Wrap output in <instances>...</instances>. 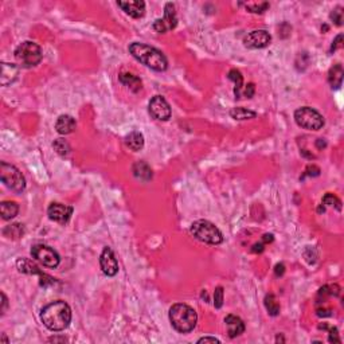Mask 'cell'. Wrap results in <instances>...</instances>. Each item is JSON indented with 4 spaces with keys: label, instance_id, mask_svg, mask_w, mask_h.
I'll list each match as a JSON object with an SVG mask.
<instances>
[{
    "label": "cell",
    "instance_id": "cell-1",
    "mask_svg": "<svg viewBox=\"0 0 344 344\" xmlns=\"http://www.w3.org/2000/svg\"><path fill=\"white\" fill-rule=\"evenodd\" d=\"M41 320L50 331H64L71 321V309L68 302L57 300L47 304L41 312Z\"/></svg>",
    "mask_w": 344,
    "mask_h": 344
},
{
    "label": "cell",
    "instance_id": "cell-2",
    "mask_svg": "<svg viewBox=\"0 0 344 344\" xmlns=\"http://www.w3.org/2000/svg\"><path fill=\"white\" fill-rule=\"evenodd\" d=\"M129 53L132 54L133 58L155 71H164L168 68V61L164 54L152 46L135 42L129 46Z\"/></svg>",
    "mask_w": 344,
    "mask_h": 344
},
{
    "label": "cell",
    "instance_id": "cell-3",
    "mask_svg": "<svg viewBox=\"0 0 344 344\" xmlns=\"http://www.w3.org/2000/svg\"><path fill=\"white\" fill-rule=\"evenodd\" d=\"M170 321L178 332L188 334L195 328L198 321V315L195 309L187 304H175L170 309Z\"/></svg>",
    "mask_w": 344,
    "mask_h": 344
},
{
    "label": "cell",
    "instance_id": "cell-4",
    "mask_svg": "<svg viewBox=\"0 0 344 344\" xmlns=\"http://www.w3.org/2000/svg\"><path fill=\"white\" fill-rule=\"evenodd\" d=\"M191 234L195 237L198 241L205 242L208 245H219L223 242V235L221 230L206 219H199L191 225Z\"/></svg>",
    "mask_w": 344,
    "mask_h": 344
},
{
    "label": "cell",
    "instance_id": "cell-5",
    "mask_svg": "<svg viewBox=\"0 0 344 344\" xmlns=\"http://www.w3.org/2000/svg\"><path fill=\"white\" fill-rule=\"evenodd\" d=\"M15 58L23 68H34L42 61V48L37 43L26 41L16 47Z\"/></svg>",
    "mask_w": 344,
    "mask_h": 344
},
{
    "label": "cell",
    "instance_id": "cell-6",
    "mask_svg": "<svg viewBox=\"0 0 344 344\" xmlns=\"http://www.w3.org/2000/svg\"><path fill=\"white\" fill-rule=\"evenodd\" d=\"M295 121L298 127L308 131H319L324 127V118L316 109L302 106L295 112Z\"/></svg>",
    "mask_w": 344,
    "mask_h": 344
},
{
    "label": "cell",
    "instance_id": "cell-7",
    "mask_svg": "<svg viewBox=\"0 0 344 344\" xmlns=\"http://www.w3.org/2000/svg\"><path fill=\"white\" fill-rule=\"evenodd\" d=\"M0 178L8 188L15 192H22L26 188V179L21 171L16 168L15 165H11L5 161H1L0 164Z\"/></svg>",
    "mask_w": 344,
    "mask_h": 344
},
{
    "label": "cell",
    "instance_id": "cell-8",
    "mask_svg": "<svg viewBox=\"0 0 344 344\" xmlns=\"http://www.w3.org/2000/svg\"><path fill=\"white\" fill-rule=\"evenodd\" d=\"M31 255L37 259L38 262H41L43 266L50 268V269H55L59 265V262H61L58 253L53 248L47 246V245L39 244L32 246Z\"/></svg>",
    "mask_w": 344,
    "mask_h": 344
},
{
    "label": "cell",
    "instance_id": "cell-9",
    "mask_svg": "<svg viewBox=\"0 0 344 344\" xmlns=\"http://www.w3.org/2000/svg\"><path fill=\"white\" fill-rule=\"evenodd\" d=\"M148 111L151 113V116L156 118V120H159V121L170 120L171 113H172L170 104L161 95H155L154 98L149 101Z\"/></svg>",
    "mask_w": 344,
    "mask_h": 344
},
{
    "label": "cell",
    "instance_id": "cell-10",
    "mask_svg": "<svg viewBox=\"0 0 344 344\" xmlns=\"http://www.w3.org/2000/svg\"><path fill=\"white\" fill-rule=\"evenodd\" d=\"M178 24V18H176V11H175V5L172 3H167L164 7V16L161 19H156L154 23L155 31L163 32L171 31L174 30Z\"/></svg>",
    "mask_w": 344,
    "mask_h": 344
},
{
    "label": "cell",
    "instance_id": "cell-11",
    "mask_svg": "<svg viewBox=\"0 0 344 344\" xmlns=\"http://www.w3.org/2000/svg\"><path fill=\"white\" fill-rule=\"evenodd\" d=\"M16 266H18V269H19V272H22V273L39 275V277H41V285L45 286V288L55 284V278L45 275L42 270L38 268L37 265L34 264V262H31V261H28V259L19 258L16 261Z\"/></svg>",
    "mask_w": 344,
    "mask_h": 344
},
{
    "label": "cell",
    "instance_id": "cell-12",
    "mask_svg": "<svg viewBox=\"0 0 344 344\" xmlns=\"http://www.w3.org/2000/svg\"><path fill=\"white\" fill-rule=\"evenodd\" d=\"M272 42V37L266 30H255L249 32L244 38L245 47L248 48H264L269 46Z\"/></svg>",
    "mask_w": 344,
    "mask_h": 344
},
{
    "label": "cell",
    "instance_id": "cell-13",
    "mask_svg": "<svg viewBox=\"0 0 344 344\" xmlns=\"http://www.w3.org/2000/svg\"><path fill=\"white\" fill-rule=\"evenodd\" d=\"M47 215L54 222L66 225L73 215V207L62 203H51L47 210Z\"/></svg>",
    "mask_w": 344,
    "mask_h": 344
},
{
    "label": "cell",
    "instance_id": "cell-14",
    "mask_svg": "<svg viewBox=\"0 0 344 344\" xmlns=\"http://www.w3.org/2000/svg\"><path fill=\"white\" fill-rule=\"evenodd\" d=\"M100 266L104 275H109V277H113L118 273V262H117L115 253L111 248H105L102 250L100 257Z\"/></svg>",
    "mask_w": 344,
    "mask_h": 344
},
{
    "label": "cell",
    "instance_id": "cell-15",
    "mask_svg": "<svg viewBox=\"0 0 344 344\" xmlns=\"http://www.w3.org/2000/svg\"><path fill=\"white\" fill-rule=\"evenodd\" d=\"M118 7H121L122 11L132 16L135 19L143 18L145 14V3L141 0H135V1H117Z\"/></svg>",
    "mask_w": 344,
    "mask_h": 344
},
{
    "label": "cell",
    "instance_id": "cell-16",
    "mask_svg": "<svg viewBox=\"0 0 344 344\" xmlns=\"http://www.w3.org/2000/svg\"><path fill=\"white\" fill-rule=\"evenodd\" d=\"M225 323L228 325V332L229 336L234 339L237 338L239 335H242L245 332V323L244 320L235 315H228L225 318Z\"/></svg>",
    "mask_w": 344,
    "mask_h": 344
},
{
    "label": "cell",
    "instance_id": "cell-17",
    "mask_svg": "<svg viewBox=\"0 0 344 344\" xmlns=\"http://www.w3.org/2000/svg\"><path fill=\"white\" fill-rule=\"evenodd\" d=\"M18 73H19V69H18L16 65L3 62L1 64V74H0V84H1V86H7L12 84L16 80V77H18Z\"/></svg>",
    "mask_w": 344,
    "mask_h": 344
},
{
    "label": "cell",
    "instance_id": "cell-18",
    "mask_svg": "<svg viewBox=\"0 0 344 344\" xmlns=\"http://www.w3.org/2000/svg\"><path fill=\"white\" fill-rule=\"evenodd\" d=\"M77 122H75L74 117H71L70 115H62L58 117V120L55 122V129L57 132L61 135H69L75 131Z\"/></svg>",
    "mask_w": 344,
    "mask_h": 344
},
{
    "label": "cell",
    "instance_id": "cell-19",
    "mask_svg": "<svg viewBox=\"0 0 344 344\" xmlns=\"http://www.w3.org/2000/svg\"><path fill=\"white\" fill-rule=\"evenodd\" d=\"M132 172L135 178L141 182H148L152 179V170L145 161H136L132 167Z\"/></svg>",
    "mask_w": 344,
    "mask_h": 344
},
{
    "label": "cell",
    "instance_id": "cell-20",
    "mask_svg": "<svg viewBox=\"0 0 344 344\" xmlns=\"http://www.w3.org/2000/svg\"><path fill=\"white\" fill-rule=\"evenodd\" d=\"M343 75L344 71L340 64L335 65V66H332L329 69L328 82L332 89H339L340 86H342V84H343Z\"/></svg>",
    "mask_w": 344,
    "mask_h": 344
},
{
    "label": "cell",
    "instance_id": "cell-21",
    "mask_svg": "<svg viewBox=\"0 0 344 344\" xmlns=\"http://www.w3.org/2000/svg\"><path fill=\"white\" fill-rule=\"evenodd\" d=\"M229 80L233 81L235 86H234V95L235 98L239 100L242 98V92H244V75L241 74V71L237 69H233L229 71Z\"/></svg>",
    "mask_w": 344,
    "mask_h": 344
},
{
    "label": "cell",
    "instance_id": "cell-22",
    "mask_svg": "<svg viewBox=\"0 0 344 344\" xmlns=\"http://www.w3.org/2000/svg\"><path fill=\"white\" fill-rule=\"evenodd\" d=\"M125 144L129 149H132L135 152H138L144 147V136L138 131H133L125 138Z\"/></svg>",
    "mask_w": 344,
    "mask_h": 344
},
{
    "label": "cell",
    "instance_id": "cell-23",
    "mask_svg": "<svg viewBox=\"0 0 344 344\" xmlns=\"http://www.w3.org/2000/svg\"><path fill=\"white\" fill-rule=\"evenodd\" d=\"M18 212H19V206L16 205L15 202H1V205H0V214H1L3 219L10 221V219H12V218H15L18 215Z\"/></svg>",
    "mask_w": 344,
    "mask_h": 344
},
{
    "label": "cell",
    "instance_id": "cell-24",
    "mask_svg": "<svg viewBox=\"0 0 344 344\" xmlns=\"http://www.w3.org/2000/svg\"><path fill=\"white\" fill-rule=\"evenodd\" d=\"M118 78L121 81V84L128 86V88L132 90V92H135V93H138V92L141 90L143 82H141V80H140L138 77H136V75L131 74V73H121Z\"/></svg>",
    "mask_w": 344,
    "mask_h": 344
},
{
    "label": "cell",
    "instance_id": "cell-25",
    "mask_svg": "<svg viewBox=\"0 0 344 344\" xmlns=\"http://www.w3.org/2000/svg\"><path fill=\"white\" fill-rule=\"evenodd\" d=\"M339 293H340V286L338 285V284L323 286V288L319 291L318 302H324L327 298H328V297L339 296Z\"/></svg>",
    "mask_w": 344,
    "mask_h": 344
},
{
    "label": "cell",
    "instance_id": "cell-26",
    "mask_svg": "<svg viewBox=\"0 0 344 344\" xmlns=\"http://www.w3.org/2000/svg\"><path fill=\"white\" fill-rule=\"evenodd\" d=\"M230 116L233 117L234 120H250V118H254L257 116V113L249 111L246 108H242V106H237V108H233L230 111Z\"/></svg>",
    "mask_w": 344,
    "mask_h": 344
},
{
    "label": "cell",
    "instance_id": "cell-27",
    "mask_svg": "<svg viewBox=\"0 0 344 344\" xmlns=\"http://www.w3.org/2000/svg\"><path fill=\"white\" fill-rule=\"evenodd\" d=\"M265 308L270 316H277L280 313V304L277 302L275 295H266L265 296Z\"/></svg>",
    "mask_w": 344,
    "mask_h": 344
},
{
    "label": "cell",
    "instance_id": "cell-28",
    "mask_svg": "<svg viewBox=\"0 0 344 344\" xmlns=\"http://www.w3.org/2000/svg\"><path fill=\"white\" fill-rule=\"evenodd\" d=\"M3 233L8 238H21L22 235L24 234V228H23V225H21V223H12V225L7 226L3 230Z\"/></svg>",
    "mask_w": 344,
    "mask_h": 344
},
{
    "label": "cell",
    "instance_id": "cell-29",
    "mask_svg": "<svg viewBox=\"0 0 344 344\" xmlns=\"http://www.w3.org/2000/svg\"><path fill=\"white\" fill-rule=\"evenodd\" d=\"M54 149L57 151V154L61 155V156H68L70 154V145L69 143L64 140V138H57L53 144Z\"/></svg>",
    "mask_w": 344,
    "mask_h": 344
},
{
    "label": "cell",
    "instance_id": "cell-30",
    "mask_svg": "<svg viewBox=\"0 0 344 344\" xmlns=\"http://www.w3.org/2000/svg\"><path fill=\"white\" fill-rule=\"evenodd\" d=\"M245 7L253 14H262L269 8V3H246Z\"/></svg>",
    "mask_w": 344,
    "mask_h": 344
},
{
    "label": "cell",
    "instance_id": "cell-31",
    "mask_svg": "<svg viewBox=\"0 0 344 344\" xmlns=\"http://www.w3.org/2000/svg\"><path fill=\"white\" fill-rule=\"evenodd\" d=\"M323 203L324 205H327V206H334L336 207L338 210H342V202H340V199L338 196H335L334 194H331V192L324 195Z\"/></svg>",
    "mask_w": 344,
    "mask_h": 344
},
{
    "label": "cell",
    "instance_id": "cell-32",
    "mask_svg": "<svg viewBox=\"0 0 344 344\" xmlns=\"http://www.w3.org/2000/svg\"><path fill=\"white\" fill-rule=\"evenodd\" d=\"M223 305V288L218 286L215 292H214V307L219 309Z\"/></svg>",
    "mask_w": 344,
    "mask_h": 344
},
{
    "label": "cell",
    "instance_id": "cell-33",
    "mask_svg": "<svg viewBox=\"0 0 344 344\" xmlns=\"http://www.w3.org/2000/svg\"><path fill=\"white\" fill-rule=\"evenodd\" d=\"M331 19L335 22L336 26H342V22H343V8L342 7H336L331 12Z\"/></svg>",
    "mask_w": 344,
    "mask_h": 344
},
{
    "label": "cell",
    "instance_id": "cell-34",
    "mask_svg": "<svg viewBox=\"0 0 344 344\" xmlns=\"http://www.w3.org/2000/svg\"><path fill=\"white\" fill-rule=\"evenodd\" d=\"M319 175H320V168H319V167H316V165H308L307 170H305V172L302 175V179H304L305 176H319Z\"/></svg>",
    "mask_w": 344,
    "mask_h": 344
},
{
    "label": "cell",
    "instance_id": "cell-35",
    "mask_svg": "<svg viewBox=\"0 0 344 344\" xmlns=\"http://www.w3.org/2000/svg\"><path fill=\"white\" fill-rule=\"evenodd\" d=\"M254 92H255V88H254V84H248V85L245 86L244 92H242V94L246 95L248 98H252L253 95H254Z\"/></svg>",
    "mask_w": 344,
    "mask_h": 344
},
{
    "label": "cell",
    "instance_id": "cell-36",
    "mask_svg": "<svg viewBox=\"0 0 344 344\" xmlns=\"http://www.w3.org/2000/svg\"><path fill=\"white\" fill-rule=\"evenodd\" d=\"M329 342L331 343H342V340L338 336V328H329Z\"/></svg>",
    "mask_w": 344,
    "mask_h": 344
},
{
    "label": "cell",
    "instance_id": "cell-37",
    "mask_svg": "<svg viewBox=\"0 0 344 344\" xmlns=\"http://www.w3.org/2000/svg\"><path fill=\"white\" fill-rule=\"evenodd\" d=\"M342 39H343V35H342V34L336 37V39H335L334 43H332V47H331V51H335L336 48H339V47H342V46H343V45H342Z\"/></svg>",
    "mask_w": 344,
    "mask_h": 344
},
{
    "label": "cell",
    "instance_id": "cell-38",
    "mask_svg": "<svg viewBox=\"0 0 344 344\" xmlns=\"http://www.w3.org/2000/svg\"><path fill=\"white\" fill-rule=\"evenodd\" d=\"M275 273L277 277H281V275L285 273V266H284V264H277L275 268Z\"/></svg>",
    "mask_w": 344,
    "mask_h": 344
},
{
    "label": "cell",
    "instance_id": "cell-39",
    "mask_svg": "<svg viewBox=\"0 0 344 344\" xmlns=\"http://www.w3.org/2000/svg\"><path fill=\"white\" fill-rule=\"evenodd\" d=\"M265 249V244L264 242H259V244H255L253 245V249H252V252L253 253H262Z\"/></svg>",
    "mask_w": 344,
    "mask_h": 344
},
{
    "label": "cell",
    "instance_id": "cell-40",
    "mask_svg": "<svg viewBox=\"0 0 344 344\" xmlns=\"http://www.w3.org/2000/svg\"><path fill=\"white\" fill-rule=\"evenodd\" d=\"M7 305H8V301H7V297H5L4 293H1V309H0V312H1V315H4V313H5Z\"/></svg>",
    "mask_w": 344,
    "mask_h": 344
},
{
    "label": "cell",
    "instance_id": "cell-41",
    "mask_svg": "<svg viewBox=\"0 0 344 344\" xmlns=\"http://www.w3.org/2000/svg\"><path fill=\"white\" fill-rule=\"evenodd\" d=\"M221 343L219 340L215 339V338H210V336H206V338H202V339L198 340V343Z\"/></svg>",
    "mask_w": 344,
    "mask_h": 344
},
{
    "label": "cell",
    "instance_id": "cell-42",
    "mask_svg": "<svg viewBox=\"0 0 344 344\" xmlns=\"http://www.w3.org/2000/svg\"><path fill=\"white\" fill-rule=\"evenodd\" d=\"M273 241V235L272 234H265L264 237H262V242L264 244H268V242H272Z\"/></svg>",
    "mask_w": 344,
    "mask_h": 344
},
{
    "label": "cell",
    "instance_id": "cell-43",
    "mask_svg": "<svg viewBox=\"0 0 344 344\" xmlns=\"http://www.w3.org/2000/svg\"><path fill=\"white\" fill-rule=\"evenodd\" d=\"M316 145H318L319 148H324V147L327 145V143H325V141H323V138H319L318 141H316Z\"/></svg>",
    "mask_w": 344,
    "mask_h": 344
},
{
    "label": "cell",
    "instance_id": "cell-44",
    "mask_svg": "<svg viewBox=\"0 0 344 344\" xmlns=\"http://www.w3.org/2000/svg\"><path fill=\"white\" fill-rule=\"evenodd\" d=\"M50 342H54V343H55V342H66V339H65V338H51Z\"/></svg>",
    "mask_w": 344,
    "mask_h": 344
}]
</instances>
